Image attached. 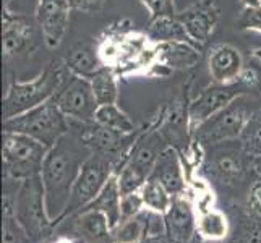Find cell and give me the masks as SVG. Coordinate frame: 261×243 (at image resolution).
Listing matches in <instances>:
<instances>
[{"instance_id": "1", "label": "cell", "mask_w": 261, "mask_h": 243, "mask_svg": "<svg viewBox=\"0 0 261 243\" xmlns=\"http://www.w3.org/2000/svg\"><path fill=\"white\" fill-rule=\"evenodd\" d=\"M101 64L119 78L152 76L158 78V44L146 31H137L130 20L115 21L101 33L96 41Z\"/></svg>"}, {"instance_id": "2", "label": "cell", "mask_w": 261, "mask_h": 243, "mask_svg": "<svg viewBox=\"0 0 261 243\" xmlns=\"http://www.w3.org/2000/svg\"><path fill=\"white\" fill-rule=\"evenodd\" d=\"M91 152L93 151L82 140L78 131L71 127L68 133L49 148L39 175L44 185L46 208L52 224L65 218L71 190L85 160Z\"/></svg>"}, {"instance_id": "3", "label": "cell", "mask_w": 261, "mask_h": 243, "mask_svg": "<svg viewBox=\"0 0 261 243\" xmlns=\"http://www.w3.org/2000/svg\"><path fill=\"white\" fill-rule=\"evenodd\" d=\"M68 73L64 60H54L30 81H10L4 96V120L28 112L33 107L52 99L64 85Z\"/></svg>"}, {"instance_id": "4", "label": "cell", "mask_w": 261, "mask_h": 243, "mask_svg": "<svg viewBox=\"0 0 261 243\" xmlns=\"http://www.w3.org/2000/svg\"><path fill=\"white\" fill-rule=\"evenodd\" d=\"M4 131L28 134L47 148H52L70 131V119L59 109L54 99H49L28 112L4 120Z\"/></svg>"}, {"instance_id": "5", "label": "cell", "mask_w": 261, "mask_h": 243, "mask_svg": "<svg viewBox=\"0 0 261 243\" xmlns=\"http://www.w3.org/2000/svg\"><path fill=\"white\" fill-rule=\"evenodd\" d=\"M119 170V160L104 152L93 151L80 170V175L71 190L67 204L65 218L82 212L86 206L91 204L96 196L109 182V178Z\"/></svg>"}, {"instance_id": "6", "label": "cell", "mask_w": 261, "mask_h": 243, "mask_svg": "<svg viewBox=\"0 0 261 243\" xmlns=\"http://www.w3.org/2000/svg\"><path fill=\"white\" fill-rule=\"evenodd\" d=\"M248 101L250 94L240 96L236 101H232L227 107H224L222 111L210 117L208 120L193 130V141L206 149L226 141L239 140L250 115L255 112L250 109Z\"/></svg>"}, {"instance_id": "7", "label": "cell", "mask_w": 261, "mask_h": 243, "mask_svg": "<svg viewBox=\"0 0 261 243\" xmlns=\"http://www.w3.org/2000/svg\"><path fill=\"white\" fill-rule=\"evenodd\" d=\"M49 148L28 134L4 131L2 162L4 177L24 180L41 174Z\"/></svg>"}, {"instance_id": "8", "label": "cell", "mask_w": 261, "mask_h": 243, "mask_svg": "<svg viewBox=\"0 0 261 243\" xmlns=\"http://www.w3.org/2000/svg\"><path fill=\"white\" fill-rule=\"evenodd\" d=\"M15 218L28 230L36 243L49 233L54 224L47 214L41 175L24 178L21 182L15 201Z\"/></svg>"}, {"instance_id": "9", "label": "cell", "mask_w": 261, "mask_h": 243, "mask_svg": "<svg viewBox=\"0 0 261 243\" xmlns=\"http://www.w3.org/2000/svg\"><path fill=\"white\" fill-rule=\"evenodd\" d=\"M251 157L242 148L239 140L226 141L204 149L203 167L219 183H236L251 169Z\"/></svg>"}, {"instance_id": "10", "label": "cell", "mask_w": 261, "mask_h": 243, "mask_svg": "<svg viewBox=\"0 0 261 243\" xmlns=\"http://www.w3.org/2000/svg\"><path fill=\"white\" fill-rule=\"evenodd\" d=\"M52 99L70 120L93 123L96 119V111L99 104L96 101L91 83H89L88 78L68 73L64 85L60 86V89Z\"/></svg>"}, {"instance_id": "11", "label": "cell", "mask_w": 261, "mask_h": 243, "mask_svg": "<svg viewBox=\"0 0 261 243\" xmlns=\"http://www.w3.org/2000/svg\"><path fill=\"white\" fill-rule=\"evenodd\" d=\"M250 94L245 86L236 81L230 85H219V83H211L208 88H204L203 91L193 97L190 104H188V119H190V128L192 133L196 127H200L203 122H206L222 111L224 107H227L232 101H236L237 97Z\"/></svg>"}, {"instance_id": "12", "label": "cell", "mask_w": 261, "mask_h": 243, "mask_svg": "<svg viewBox=\"0 0 261 243\" xmlns=\"http://www.w3.org/2000/svg\"><path fill=\"white\" fill-rule=\"evenodd\" d=\"M187 89L180 91L170 104L166 107L161 114V120L158 123V130L164 137L169 146L175 148L178 152L192 146V128H190V119H188V94Z\"/></svg>"}, {"instance_id": "13", "label": "cell", "mask_w": 261, "mask_h": 243, "mask_svg": "<svg viewBox=\"0 0 261 243\" xmlns=\"http://www.w3.org/2000/svg\"><path fill=\"white\" fill-rule=\"evenodd\" d=\"M71 8L67 0H38L34 20L47 49H57L70 24Z\"/></svg>"}, {"instance_id": "14", "label": "cell", "mask_w": 261, "mask_h": 243, "mask_svg": "<svg viewBox=\"0 0 261 243\" xmlns=\"http://www.w3.org/2000/svg\"><path fill=\"white\" fill-rule=\"evenodd\" d=\"M177 18L185 26L188 36L196 46H203L211 39L221 20V8L216 0H196L184 10L177 12Z\"/></svg>"}, {"instance_id": "15", "label": "cell", "mask_w": 261, "mask_h": 243, "mask_svg": "<svg viewBox=\"0 0 261 243\" xmlns=\"http://www.w3.org/2000/svg\"><path fill=\"white\" fill-rule=\"evenodd\" d=\"M4 60L7 67L10 62L26 56L34 47V26L26 16L13 13L8 7H4Z\"/></svg>"}, {"instance_id": "16", "label": "cell", "mask_w": 261, "mask_h": 243, "mask_svg": "<svg viewBox=\"0 0 261 243\" xmlns=\"http://www.w3.org/2000/svg\"><path fill=\"white\" fill-rule=\"evenodd\" d=\"M196 215L192 203L184 196H174L164 214V235L169 243H192L196 233Z\"/></svg>"}, {"instance_id": "17", "label": "cell", "mask_w": 261, "mask_h": 243, "mask_svg": "<svg viewBox=\"0 0 261 243\" xmlns=\"http://www.w3.org/2000/svg\"><path fill=\"white\" fill-rule=\"evenodd\" d=\"M244 68V56L232 44H216L208 52V71L213 83H236Z\"/></svg>"}, {"instance_id": "18", "label": "cell", "mask_w": 261, "mask_h": 243, "mask_svg": "<svg viewBox=\"0 0 261 243\" xmlns=\"http://www.w3.org/2000/svg\"><path fill=\"white\" fill-rule=\"evenodd\" d=\"M201 60V49L192 42H164L158 44V71L167 76L170 71L193 68Z\"/></svg>"}, {"instance_id": "19", "label": "cell", "mask_w": 261, "mask_h": 243, "mask_svg": "<svg viewBox=\"0 0 261 243\" xmlns=\"http://www.w3.org/2000/svg\"><path fill=\"white\" fill-rule=\"evenodd\" d=\"M151 177L163 183L166 190L172 196H184L187 192L182 156L172 146H167L159 154Z\"/></svg>"}, {"instance_id": "20", "label": "cell", "mask_w": 261, "mask_h": 243, "mask_svg": "<svg viewBox=\"0 0 261 243\" xmlns=\"http://www.w3.org/2000/svg\"><path fill=\"white\" fill-rule=\"evenodd\" d=\"M75 230L85 243H112V227L106 215L97 209H83L75 214Z\"/></svg>"}, {"instance_id": "21", "label": "cell", "mask_w": 261, "mask_h": 243, "mask_svg": "<svg viewBox=\"0 0 261 243\" xmlns=\"http://www.w3.org/2000/svg\"><path fill=\"white\" fill-rule=\"evenodd\" d=\"M64 62L70 73L88 78V79L104 67L101 64V60H99L96 42L91 44L86 41L78 42L76 46L71 47L67 53V57L64 59Z\"/></svg>"}, {"instance_id": "22", "label": "cell", "mask_w": 261, "mask_h": 243, "mask_svg": "<svg viewBox=\"0 0 261 243\" xmlns=\"http://www.w3.org/2000/svg\"><path fill=\"white\" fill-rule=\"evenodd\" d=\"M146 34L149 36V39L154 44H164V42H192V44H195L193 39L188 36L185 26L180 23L177 15L152 18V20H149ZM196 47H200V46H196Z\"/></svg>"}, {"instance_id": "23", "label": "cell", "mask_w": 261, "mask_h": 243, "mask_svg": "<svg viewBox=\"0 0 261 243\" xmlns=\"http://www.w3.org/2000/svg\"><path fill=\"white\" fill-rule=\"evenodd\" d=\"M120 200L122 192L119 186V178H117V174H114L101 190V193L96 196V200L89 206H86L85 209L101 211L107 218V221H109L111 227L115 229L120 222Z\"/></svg>"}, {"instance_id": "24", "label": "cell", "mask_w": 261, "mask_h": 243, "mask_svg": "<svg viewBox=\"0 0 261 243\" xmlns=\"http://www.w3.org/2000/svg\"><path fill=\"white\" fill-rule=\"evenodd\" d=\"M196 232L200 237L210 241H219L224 240L230 232V224L227 215L219 209H206L196 221Z\"/></svg>"}, {"instance_id": "25", "label": "cell", "mask_w": 261, "mask_h": 243, "mask_svg": "<svg viewBox=\"0 0 261 243\" xmlns=\"http://www.w3.org/2000/svg\"><path fill=\"white\" fill-rule=\"evenodd\" d=\"M149 237V211H141L135 218L119 222L112 229L114 243H140Z\"/></svg>"}, {"instance_id": "26", "label": "cell", "mask_w": 261, "mask_h": 243, "mask_svg": "<svg viewBox=\"0 0 261 243\" xmlns=\"http://www.w3.org/2000/svg\"><path fill=\"white\" fill-rule=\"evenodd\" d=\"M94 97L99 105L117 104L119 101V76L111 68L102 67L89 78Z\"/></svg>"}, {"instance_id": "27", "label": "cell", "mask_w": 261, "mask_h": 243, "mask_svg": "<svg viewBox=\"0 0 261 243\" xmlns=\"http://www.w3.org/2000/svg\"><path fill=\"white\" fill-rule=\"evenodd\" d=\"M94 122L102 125V127H106V128L122 131V133H135L137 131V125L133 123V120L117 104L99 105L97 111H96Z\"/></svg>"}, {"instance_id": "28", "label": "cell", "mask_w": 261, "mask_h": 243, "mask_svg": "<svg viewBox=\"0 0 261 243\" xmlns=\"http://www.w3.org/2000/svg\"><path fill=\"white\" fill-rule=\"evenodd\" d=\"M140 192L143 196V203H145V209L163 214V215L170 208V203H172V198H174L166 190L163 183L158 182V180L152 177L146 180V183L143 185Z\"/></svg>"}, {"instance_id": "29", "label": "cell", "mask_w": 261, "mask_h": 243, "mask_svg": "<svg viewBox=\"0 0 261 243\" xmlns=\"http://www.w3.org/2000/svg\"><path fill=\"white\" fill-rule=\"evenodd\" d=\"M239 141L248 157L255 159L261 156V109H256L250 115Z\"/></svg>"}, {"instance_id": "30", "label": "cell", "mask_w": 261, "mask_h": 243, "mask_svg": "<svg viewBox=\"0 0 261 243\" xmlns=\"http://www.w3.org/2000/svg\"><path fill=\"white\" fill-rule=\"evenodd\" d=\"M4 243H36L15 215H4Z\"/></svg>"}, {"instance_id": "31", "label": "cell", "mask_w": 261, "mask_h": 243, "mask_svg": "<svg viewBox=\"0 0 261 243\" xmlns=\"http://www.w3.org/2000/svg\"><path fill=\"white\" fill-rule=\"evenodd\" d=\"M141 211H145V203H143L141 192H133L122 195L120 200V222L125 219L135 218Z\"/></svg>"}, {"instance_id": "32", "label": "cell", "mask_w": 261, "mask_h": 243, "mask_svg": "<svg viewBox=\"0 0 261 243\" xmlns=\"http://www.w3.org/2000/svg\"><path fill=\"white\" fill-rule=\"evenodd\" d=\"M232 243H261V221H245L237 229Z\"/></svg>"}, {"instance_id": "33", "label": "cell", "mask_w": 261, "mask_h": 243, "mask_svg": "<svg viewBox=\"0 0 261 243\" xmlns=\"http://www.w3.org/2000/svg\"><path fill=\"white\" fill-rule=\"evenodd\" d=\"M236 24L240 31H256L261 34V5L244 8Z\"/></svg>"}, {"instance_id": "34", "label": "cell", "mask_w": 261, "mask_h": 243, "mask_svg": "<svg viewBox=\"0 0 261 243\" xmlns=\"http://www.w3.org/2000/svg\"><path fill=\"white\" fill-rule=\"evenodd\" d=\"M141 5L149 12V18L159 16H175L177 8L174 0H140Z\"/></svg>"}, {"instance_id": "35", "label": "cell", "mask_w": 261, "mask_h": 243, "mask_svg": "<svg viewBox=\"0 0 261 243\" xmlns=\"http://www.w3.org/2000/svg\"><path fill=\"white\" fill-rule=\"evenodd\" d=\"M247 206L255 219L261 221V177H258L253 183L250 185Z\"/></svg>"}, {"instance_id": "36", "label": "cell", "mask_w": 261, "mask_h": 243, "mask_svg": "<svg viewBox=\"0 0 261 243\" xmlns=\"http://www.w3.org/2000/svg\"><path fill=\"white\" fill-rule=\"evenodd\" d=\"M237 81H240V83L245 86V89L250 94L256 93V91H259V89H261V75L258 73L255 68H251V67L250 68L245 67Z\"/></svg>"}, {"instance_id": "37", "label": "cell", "mask_w": 261, "mask_h": 243, "mask_svg": "<svg viewBox=\"0 0 261 243\" xmlns=\"http://www.w3.org/2000/svg\"><path fill=\"white\" fill-rule=\"evenodd\" d=\"M107 0H67L71 10L82 13H96L106 5Z\"/></svg>"}, {"instance_id": "38", "label": "cell", "mask_w": 261, "mask_h": 243, "mask_svg": "<svg viewBox=\"0 0 261 243\" xmlns=\"http://www.w3.org/2000/svg\"><path fill=\"white\" fill-rule=\"evenodd\" d=\"M251 170L256 174V177H261V156L251 160Z\"/></svg>"}, {"instance_id": "39", "label": "cell", "mask_w": 261, "mask_h": 243, "mask_svg": "<svg viewBox=\"0 0 261 243\" xmlns=\"http://www.w3.org/2000/svg\"><path fill=\"white\" fill-rule=\"evenodd\" d=\"M239 4L244 8H251V7H259L261 0H239Z\"/></svg>"}, {"instance_id": "40", "label": "cell", "mask_w": 261, "mask_h": 243, "mask_svg": "<svg viewBox=\"0 0 261 243\" xmlns=\"http://www.w3.org/2000/svg\"><path fill=\"white\" fill-rule=\"evenodd\" d=\"M140 243H169L167 240H164V238H161V237H158V235H149V237H146L143 241H140Z\"/></svg>"}, {"instance_id": "41", "label": "cell", "mask_w": 261, "mask_h": 243, "mask_svg": "<svg viewBox=\"0 0 261 243\" xmlns=\"http://www.w3.org/2000/svg\"><path fill=\"white\" fill-rule=\"evenodd\" d=\"M251 56H253L256 60H259V62H261V49H255L253 52H251Z\"/></svg>"}, {"instance_id": "42", "label": "cell", "mask_w": 261, "mask_h": 243, "mask_svg": "<svg viewBox=\"0 0 261 243\" xmlns=\"http://www.w3.org/2000/svg\"><path fill=\"white\" fill-rule=\"evenodd\" d=\"M56 243H71L70 240H67V238H60V240H57Z\"/></svg>"}]
</instances>
